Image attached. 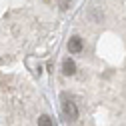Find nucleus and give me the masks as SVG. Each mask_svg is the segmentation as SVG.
<instances>
[{"label": "nucleus", "mask_w": 126, "mask_h": 126, "mask_svg": "<svg viewBox=\"0 0 126 126\" xmlns=\"http://www.w3.org/2000/svg\"><path fill=\"white\" fill-rule=\"evenodd\" d=\"M62 110H64V114H66L68 120H76V118H78V108H76V104H74L72 100H68L66 96H64V102H62Z\"/></svg>", "instance_id": "obj_1"}, {"label": "nucleus", "mask_w": 126, "mask_h": 126, "mask_svg": "<svg viewBox=\"0 0 126 126\" xmlns=\"http://www.w3.org/2000/svg\"><path fill=\"white\" fill-rule=\"evenodd\" d=\"M82 48H84V44H82V38H80V36H72V38L68 40V50H70L72 54H80Z\"/></svg>", "instance_id": "obj_2"}, {"label": "nucleus", "mask_w": 126, "mask_h": 126, "mask_svg": "<svg viewBox=\"0 0 126 126\" xmlns=\"http://www.w3.org/2000/svg\"><path fill=\"white\" fill-rule=\"evenodd\" d=\"M62 72H64L66 76H72V74H76V64H74V60L66 58V60H64V64H62Z\"/></svg>", "instance_id": "obj_3"}, {"label": "nucleus", "mask_w": 126, "mask_h": 126, "mask_svg": "<svg viewBox=\"0 0 126 126\" xmlns=\"http://www.w3.org/2000/svg\"><path fill=\"white\" fill-rule=\"evenodd\" d=\"M38 126H54V122H52V118H50V116L42 114V116L38 118Z\"/></svg>", "instance_id": "obj_4"}, {"label": "nucleus", "mask_w": 126, "mask_h": 126, "mask_svg": "<svg viewBox=\"0 0 126 126\" xmlns=\"http://www.w3.org/2000/svg\"><path fill=\"white\" fill-rule=\"evenodd\" d=\"M68 6H70V0H60V8L62 10H68Z\"/></svg>", "instance_id": "obj_5"}]
</instances>
